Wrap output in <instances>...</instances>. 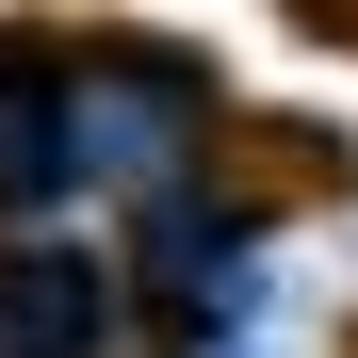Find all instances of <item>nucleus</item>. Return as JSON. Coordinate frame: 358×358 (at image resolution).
Here are the masks:
<instances>
[{
  "label": "nucleus",
  "instance_id": "1",
  "mask_svg": "<svg viewBox=\"0 0 358 358\" xmlns=\"http://www.w3.org/2000/svg\"><path fill=\"white\" fill-rule=\"evenodd\" d=\"M179 131H196L179 66H66V179H147Z\"/></svg>",
  "mask_w": 358,
  "mask_h": 358
},
{
  "label": "nucleus",
  "instance_id": "2",
  "mask_svg": "<svg viewBox=\"0 0 358 358\" xmlns=\"http://www.w3.org/2000/svg\"><path fill=\"white\" fill-rule=\"evenodd\" d=\"M114 277L82 245H0V358H98Z\"/></svg>",
  "mask_w": 358,
  "mask_h": 358
},
{
  "label": "nucleus",
  "instance_id": "3",
  "mask_svg": "<svg viewBox=\"0 0 358 358\" xmlns=\"http://www.w3.org/2000/svg\"><path fill=\"white\" fill-rule=\"evenodd\" d=\"M147 277L179 293V310H245V293H261V245H245V212L163 196V212H147Z\"/></svg>",
  "mask_w": 358,
  "mask_h": 358
},
{
  "label": "nucleus",
  "instance_id": "4",
  "mask_svg": "<svg viewBox=\"0 0 358 358\" xmlns=\"http://www.w3.org/2000/svg\"><path fill=\"white\" fill-rule=\"evenodd\" d=\"M0 196L17 212L66 196V66H33V49H0Z\"/></svg>",
  "mask_w": 358,
  "mask_h": 358
},
{
  "label": "nucleus",
  "instance_id": "5",
  "mask_svg": "<svg viewBox=\"0 0 358 358\" xmlns=\"http://www.w3.org/2000/svg\"><path fill=\"white\" fill-rule=\"evenodd\" d=\"M196 358H245V342H196Z\"/></svg>",
  "mask_w": 358,
  "mask_h": 358
}]
</instances>
